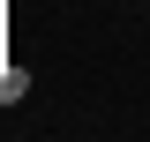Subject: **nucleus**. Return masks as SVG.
Segmentation results:
<instances>
[{
  "label": "nucleus",
  "mask_w": 150,
  "mask_h": 142,
  "mask_svg": "<svg viewBox=\"0 0 150 142\" xmlns=\"http://www.w3.org/2000/svg\"><path fill=\"white\" fill-rule=\"evenodd\" d=\"M23 97H30V75L15 60H0V105H23Z\"/></svg>",
  "instance_id": "nucleus-1"
}]
</instances>
